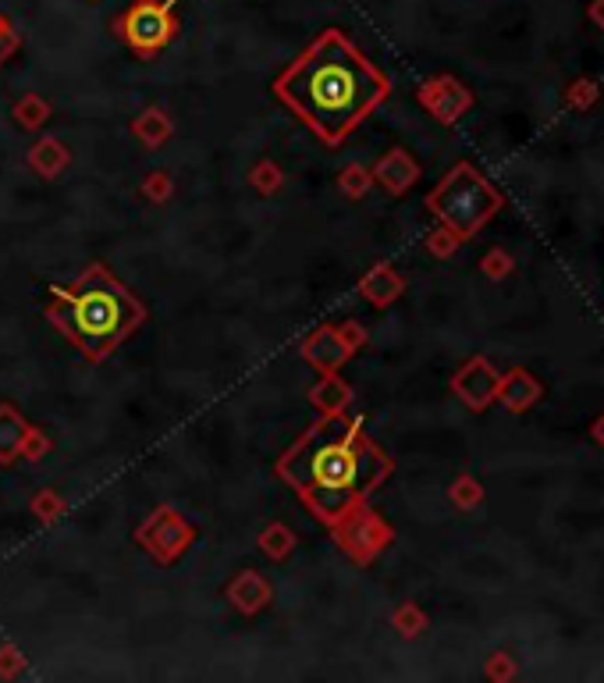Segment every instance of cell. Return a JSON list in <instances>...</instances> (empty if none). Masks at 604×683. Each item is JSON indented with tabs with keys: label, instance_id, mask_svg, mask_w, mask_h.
I'll list each match as a JSON object with an SVG mask.
<instances>
[{
	"label": "cell",
	"instance_id": "6da1fadb",
	"mask_svg": "<svg viewBox=\"0 0 604 683\" xmlns=\"http://www.w3.org/2000/svg\"><path fill=\"white\" fill-rule=\"evenodd\" d=\"M270 90L324 147L335 150L392 96V79L341 28H324Z\"/></svg>",
	"mask_w": 604,
	"mask_h": 683
},
{
	"label": "cell",
	"instance_id": "7a4b0ae2",
	"mask_svg": "<svg viewBox=\"0 0 604 683\" xmlns=\"http://www.w3.org/2000/svg\"><path fill=\"white\" fill-rule=\"evenodd\" d=\"M275 474L327 526L349 506L378 491L395 474V460L367 435L363 417L335 413L313 420L278 455Z\"/></svg>",
	"mask_w": 604,
	"mask_h": 683
},
{
	"label": "cell",
	"instance_id": "3957f363",
	"mask_svg": "<svg viewBox=\"0 0 604 683\" xmlns=\"http://www.w3.org/2000/svg\"><path fill=\"white\" fill-rule=\"evenodd\" d=\"M43 317L85 360L104 363L147 324L150 313L147 303L118 275H111L107 264L93 261L90 267L79 270V278L71 285H50V303L43 310Z\"/></svg>",
	"mask_w": 604,
	"mask_h": 683
},
{
	"label": "cell",
	"instance_id": "277c9868",
	"mask_svg": "<svg viewBox=\"0 0 604 683\" xmlns=\"http://www.w3.org/2000/svg\"><path fill=\"white\" fill-rule=\"evenodd\" d=\"M423 204L444 228H452L458 239L469 242L484 232V224L491 221L501 207H506V196H501L495 185L487 182V175H480L469 161H458L455 167H449V175L427 193Z\"/></svg>",
	"mask_w": 604,
	"mask_h": 683
},
{
	"label": "cell",
	"instance_id": "5b68a950",
	"mask_svg": "<svg viewBox=\"0 0 604 683\" xmlns=\"http://www.w3.org/2000/svg\"><path fill=\"white\" fill-rule=\"evenodd\" d=\"M114 36L142 61L161 57L178 36V14L167 0H132L118 19H114Z\"/></svg>",
	"mask_w": 604,
	"mask_h": 683
},
{
	"label": "cell",
	"instance_id": "8992f818",
	"mask_svg": "<svg viewBox=\"0 0 604 683\" xmlns=\"http://www.w3.org/2000/svg\"><path fill=\"white\" fill-rule=\"evenodd\" d=\"M330 541L338 545L345 559H352L356 566H373L381 555L395 545V526L387 523L367 498L341 512L335 523H327Z\"/></svg>",
	"mask_w": 604,
	"mask_h": 683
},
{
	"label": "cell",
	"instance_id": "52a82bcc",
	"mask_svg": "<svg viewBox=\"0 0 604 683\" xmlns=\"http://www.w3.org/2000/svg\"><path fill=\"white\" fill-rule=\"evenodd\" d=\"M136 545L147 552L153 563L175 566L182 555L196 545V526L185 520L175 506H156L150 517L136 526Z\"/></svg>",
	"mask_w": 604,
	"mask_h": 683
},
{
	"label": "cell",
	"instance_id": "ba28073f",
	"mask_svg": "<svg viewBox=\"0 0 604 683\" xmlns=\"http://www.w3.org/2000/svg\"><path fill=\"white\" fill-rule=\"evenodd\" d=\"M416 104H420L434 121L455 125L473 107V90L455 76H434L416 90Z\"/></svg>",
	"mask_w": 604,
	"mask_h": 683
},
{
	"label": "cell",
	"instance_id": "9c48e42d",
	"mask_svg": "<svg viewBox=\"0 0 604 683\" xmlns=\"http://www.w3.org/2000/svg\"><path fill=\"white\" fill-rule=\"evenodd\" d=\"M498 381H501L498 367H495L491 360H487V356H469V360L452 374L449 389H452V395H455L466 409L484 413L487 406L495 403Z\"/></svg>",
	"mask_w": 604,
	"mask_h": 683
},
{
	"label": "cell",
	"instance_id": "30bf717a",
	"mask_svg": "<svg viewBox=\"0 0 604 683\" xmlns=\"http://www.w3.org/2000/svg\"><path fill=\"white\" fill-rule=\"evenodd\" d=\"M299 356L316 370V374H330V370H341L345 363H349L356 352L338 338L335 324H321L302 338Z\"/></svg>",
	"mask_w": 604,
	"mask_h": 683
},
{
	"label": "cell",
	"instance_id": "8fae6325",
	"mask_svg": "<svg viewBox=\"0 0 604 683\" xmlns=\"http://www.w3.org/2000/svg\"><path fill=\"white\" fill-rule=\"evenodd\" d=\"M224 598L242 616H260V612L275 602V583H270L260 569H239V574L224 583Z\"/></svg>",
	"mask_w": 604,
	"mask_h": 683
},
{
	"label": "cell",
	"instance_id": "7c38bea8",
	"mask_svg": "<svg viewBox=\"0 0 604 683\" xmlns=\"http://www.w3.org/2000/svg\"><path fill=\"white\" fill-rule=\"evenodd\" d=\"M373 171V182L381 185V189H387L392 196H406L416 182H420V161L409 153V150H402V147H392L378 164L370 167Z\"/></svg>",
	"mask_w": 604,
	"mask_h": 683
},
{
	"label": "cell",
	"instance_id": "4fadbf2b",
	"mask_svg": "<svg viewBox=\"0 0 604 683\" xmlns=\"http://www.w3.org/2000/svg\"><path fill=\"white\" fill-rule=\"evenodd\" d=\"M356 292H359V299H367L373 310H387L406 296V278H402L387 261H381V264H373L363 278H359Z\"/></svg>",
	"mask_w": 604,
	"mask_h": 683
},
{
	"label": "cell",
	"instance_id": "5bb4252c",
	"mask_svg": "<svg viewBox=\"0 0 604 683\" xmlns=\"http://www.w3.org/2000/svg\"><path fill=\"white\" fill-rule=\"evenodd\" d=\"M541 395H544V384L530 374L526 367H512L498 381L495 403H501L509 413H526V409H534L541 403Z\"/></svg>",
	"mask_w": 604,
	"mask_h": 683
},
{
	"label": "cell",
	"instance_id": "9a60e30c",
	"mask_svg": "<svg viewBox=\"0 0 604 683\" xmlns=\"http://www.w3.org/2000/svg\"><path fill=\"white\" fill-rule=\"evenodd\" d=\"M28 167L36 171V175L43 182H54V178H61L68 164H71V150H68V142L65 139H57V136H39L33 147H28Z\"/></svg>",
	"mask_w": 604,
	"mask_h": 683
},
{
	"label": "cell",
	"instance_id": "2e32d148",
	"mask_svg": "<svg viewBox=\"0 0 604 683\" xmlns=\"http://www.w3.org/2000/svg\"><path fill=\"white\" fill-rule=\"evenodd\" d=\"M306 403L321 413V417H335V413H349V403H352V384L345 381L338 370H330L321 381L313 384L306 392Z\"/></svg>",
	"mask_w": 604,
	"mask_h": 683
},
{
	"label": "cell",
	"instance_id": "e0dca14e",
	"mask_svg": "<svg viewBox=\"0 0 604 683\" xmlns=\"http://www.w3.org/2000/svg\"><path fill=\"white\" fill-rule=\"evenodd\" d=\"M128 132L136 136V142H142L147 150H161L164 142L175 136V118H171V111L161 107V104H153L147 111H139L132 125H128Z\"/></svg>",
	"mask_w": 604,
	"mask_h": 683
},
{
	"label": "cell",
	"instance_id": "ac0fdd59",
	"mask_svg": "<svg viewBox=\"0 0 604 683\" xmlns=\"http://www.w3.org/2000/svg\"><path fill=\"white\" fill-rule=\"evenodd\" d=\"M28 424L22 417V409L14 403H0V466H11L19 463V452H22V441L28 435Z\"/></svg>",
	"mask_w": 604,
	"mask_h": 683
},
{
	"label": "cell",
	"instance_id": "d6986e66",
	"mask_svg": "<svg viewBox=\"0 0 604 683\" xmlns=\"http://www.w3.org/2000/svg\"><path fill=\"white\" fill-rule=\"evenodd\" d=\"M295 531L289 523H281V520H270L260 534H256V545H260V552L267 555L270 563H284L289 555L295 552Z\"/></svg>",
	"mask_w": 604,
	"mask_h": 683
},
{
	"label": "cell",
	"instance_id": "ffe728a7",
	"mask_svg": "<svg viewBox=\"0 0 604 683\" xmlns=\"http://www.w3.org/2000/svg\"><path fill=\"white\" fill-rule=\"evenodd\" d=\"M50 114H54V107L43 93H25L14 100V107H11L14 125L25 128V132H39V128L50 121Z\"/></svg>",
	"mask_w": 604,
	"mask_h": 683
},
{
	"label": "cell",
	"instance_id": "44dd1931",
	"mask_svg": "<svg viewBox=\"0 0 604 683\" xmlns=\"http://www.w3.org/2000/svg\"><path fill=\"white\" fill-rule=\"evenodd\" d=\"M284 182H289V175H284V167L278 161H270V157H264V161H256L249 167V185L260 196H278L284 189Z\"/></svg>",
	"mask_w": 604,
	"mask_h": 683
},
{
	"label": "cell",
	"instance_id": "7402d4cb",
	"mask_svg": "<svg viewBox=\"0 0 604 683\" xmlns=\"http://www.w3.org/2000/svg\"><path fill=\"white\" fill-rule=\"evenodd\" d=\"M430 626V620H427V612L416 605V602H402L395 612H392V630L402 637V640H416L423 630Z\"/></svg>",
	"mask_w": 604,
	"mask_h": 683
},
{
	"label": "cell",
	"instance_id": "603a6c76",
	"mask_svg": "<svg viewBox=\"0 0 604 683\" xmlns=\"http://www.w3.org/2000/svg\"><path fill=\"white\" fill-rule=\"evenodd\" d=\"M449 502L455 509H463V512H473V509H480L484 506V484L473 477V474H458L452 484H449Z\"/></svg>",
	"mask_w": 604,
	"mask_h": 683
},
{
	"label": "cell",
	"instance_id": "cb8c5ba5",
	"mask_svg": "<svg viewBox=\"0 0 604 683\" xmlns=\"http://www.w3.org/2000/svg\"><path fill=\"white\" fill-rule=\"evenodd\" d=\"M139 193H142V199H147V204L164 207V204H171V199H175V175H171V171H164V167H156V171H150L147 178H142Z\"/></svg>",
	"mask_w": 604,
	"mask_h": 683
},
{
	"label": "cell",
	"instance_id": "d4e9b609",
	"mask_svg": "<svg viewBox=\"0 0 604 683\" xmlns=\"http://www.w3.org/2000/svg\"><path fill=\"white\" fill-rule=\"evenodd\" d=\"M28 512L39 520V523H57L68 512V502H65V495L61 491H54V488H39L33 498H28Z\"/></svg>",
	"mask_w": 604,
	"mask_h": 683
},
{
	"label": "cell",
	"instance_id": "484cf974",
	"mask_svg": "<svg viewBox=\"0 0 604 683\" xmlns=\"http://www.w3.org/2000/svg\"><path fill=\"white\" fill-rule=\"evenodd\" d=\"M338 189L349 196V199H363L373 189V171L367 164H359V161L345 164L338 171Z\"/></svg>",
	"mask_w": 604,
	"mask_h": 683
},
{
	"label": "cell",
	"instance_id": "4316f807",
	"mask_svg": "<svg viewBox=\"0 0 604 683\" xmlns=\"http://www.w3.org/2000/svg\"><path fill=\"white\" fill-rule=\"evenodd\" d=\"M601 100V85H597V79H572L569 85H566V104L572 107V111H591L594 104Z\"/></svg>",
	"mask_w": 604,
	"mask_h": 683
},
{
	"label": "cell",
	"instance_id": "83f0119b",
	"mask_svg": "<svg viewBox=\"0 0 604 683\" xmlns=\"http://www.w3.org/2000/svg\"><path fill=\"white\" fill-rule=\"evenodd\" d=\"M427 253L434 256V261H452V256L458 253V246H463V239H458L452 228H444V224H438L434 232L427 235Z\"/></svg>",
	"mask_w": 604,
	"mask_h": 683
},
{
	"label": "cell",
	"instance_id": "f1b7e54d",
	"mask_svg": "<svg viewBox=\"0 0 604 683\" xmlns=\"http://www.w3.org/2000/svg\"><path fill=\"white\" fill-rule=\"evenodd\" d=\"M512 270H515V261H512V253H509V250L495 246V250H487V253L480 256V275H484V278L506 281V278L512 275Z\"/></svg>",
	"mask_w": 604,
	"mask_h": 683
},
{
	"label": "cell",
	"instance_id": "f546056e",
	"mask_svg": "<svg viewBox=\"0 0 604 683\" xmlns=\"http://www.w3.org/2000/svg\"><path fill=\"white\" fill-rule=\"evenodd\" d=\"M54 449V441L50 435L43 431V427H28V435L22 441V452H19V460H28V463H39V460H47Z\"/></svg>",
	"mask_w": 604,
	"mask_h": 683
},
{
	"label": "cell",
	"instance_id": "4dcf8cb0",
	"mask_svg": "<svg viewBox=\"0 0 604 683\" xmlns=\"http://www.w3.org/2000/svg\"><path fill=\"white\" fill-rule=\"evenodd\" d=\"M25 669H28L25 651L19 645H11V640H4V645H0V680H19Z\"/></svg>",
	"mask_w": 604,
	"mask_h": 683
},
{
	"label": "cell",
	"instance_id": "1f68e13d",
	"mask_svg": "<svg viewBox=\"0 0 604 683\" xmlns=\"http://www.w3.org/2000/svg\"><path fill=\"white\" fill-rule=\"evenodd\" d=\"M484 676L495 680V683H509V680L520 676V665H515V659L509 651H495L484 665Z\"/></svg>",
	"mask_w": 604,
	"mask_h": 683
},
{
	"label": "cell",
	"instance_id": "d6a6232c",
	"mask_svg": "<svg viewBox=\"0 0 604 683\" xmlns=\"http://www.w3.org/2000/svg\"><path fill=\"white\" fill-rule=\"evenodd\" d=\"M335 332L338 338L349 346L352 352H359L370 342V332H367V324H359V321H345V324H335Z\"/></svg>",
	"mask_w": 604,
	"mask_h": 683
},
{
	"label": "cell",
	"instance_id": "836d02e7",
	"mask_svg": "<svg viewBox=\"0 0 604 683\" xmlns=\"http://www.w3.org/2000/svg\"><path fill=\"white\" fill-rule=\"evenodd\" d=\"M19 50H22V33L8 22L4 28H0V65L11 61V57L19 54Z\"/></svg>",
	"mask_w": 604,
	"mask_h": 683
},
{
	"label": "cell",
	"instance_id": "e575fe53",
	"mask_svg": "<svg viewBox=\"0 0 604 683\" xmlns=\"http://www.w3.org/2000/svg\"><path fill=\"white\" fill-rule=\"evenodd\" d=\"M586 19H591L597 28H604V0H594V4L586 8Z\"/></svg>",
	"mask_w": 604,
	"mask_h": 683
},
{
	"label": "cell",
	"instance_id": "d590c367",
	"mask_svg": "<svg viewBox=\"0 0 604 683\" xmlns=\"http://www.w3.org/2000/svg\"><path fill=\"white\" fill-rule=\"evenodd\" d=\"M591 438H594V441H597V445L604 449V413H601V417H597V420L591 424Z\"/></svg>",
	"mask_w": 604,
	"mask_h": 683
},
{
	"label": "cell",
	"instance_id": "8d00e7d4",
	"mask_svg": "<svg viewBox=\"0 0 604 683\" xmlns=\"http://www.w3.org/2000/svg\"><path fill=\"white\" fill-rule=\"evenodd\" d=\"M8 25V19H4V14H0V28H4Z\"/></svg>",
	"mask_w": 604,
	"mask_h": 683
},
{
	"label": "cell",
	"instance_id": "74e56055",
	"mask_svg": "<svg viewBox=\"0 0 604 683\" xmlns=\"http://www.w3.org/2000/svg\"><path fill=\"white\" fill-rule=\"evenodd\" d=\"M167 4H171V8H175V0H167Z\"/></svg>",
	"mask_w": 604,
	"mask_h": 683
}]
</instances>
